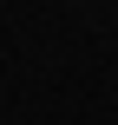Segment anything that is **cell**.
Listing matches in <instances>:
<instances>
[]
</instances>
